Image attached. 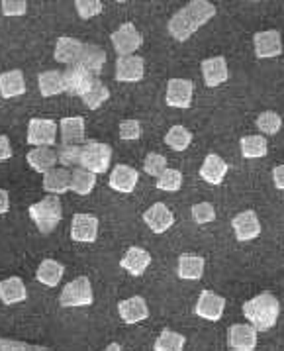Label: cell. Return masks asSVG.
I'll list each match as a JSON object with an SVG mask.
<instances>
[{
	"mask_svg": "<svg viewBox=\"0 0 284 351\" xmlns=\"http://www.w3.org/2000/svg\"><path fill=\"white\" fill-rule=\"evenodd\" d=\"M104 351H124V348H122L120 343H110V346H108Z\"/></svg>",
	"mask_w": 284,
	"mask_h": 351,
	"instance_id": "48",
	"label": "cell"
},
{
	"mask_svg": "<svg viewBox=\"0 0 284 351\" xmlns=\"http://www.w3.org/2000/svg\"><path fill=\"white\" fill-rule=\"evenodd\" d=\"M81 99H83V102H85L90 110H96L99 106H102L106 100L110 99V90L106 88V84L100 83V81H96V79H94V83L90 84V88L86 90Z\"/></svg>",
	"mask_w": 284,
	"mask_h": 351,
	"instance_id": "34",
	"label": "cell"
},
{
	"mask_svg": "<svg viewBox=\"0 0 284 351\" xmlns=\"http://www.w3.org/2000/svg\"><path fill=\"white\" fill-rule=\"evenodd\" d=\"M57 126L53 120L34 118L28 124V143L34 147H51L55 143Z\"/></svg>",
	"mask_w": 284,
	"mask_h": 351,
	"instance_id": "7",
	"label": "cell"
},
{
	"mask_svg": "<svg viewBox=\"0 0 284 351\" xmlns=\"http://www.w3.org/2000/svg\"><path fill=\"white\" fill-rule=\"evenodd\" d=\"M227 61L226 57H210L202 61V77L206 86H218V84L226 83L227 81Z\"/></svg>",
	"mask_w": 284,
	"mask_h": 351,
	"instance_id": "17",
	"label": "cell"
},
{
	"mask_svg": "<svg viewBox=\"0 0 284 351\" xmlns=\"http://www.w3.org/2000/svg\"><path fill=\"white\" fill-rule=\"evenodd\" d=\"M26 298H28V291H26V285L20 277H10L6 281H0V300L6 306L24 302Z\"/></svg>",
	"mask_w": 284,
	"mask_h": 351,
	"instance_id": "23",
	"label": "cell"
},
{
	"mask_svg": "<svg viewBox=\"0 0 284 351\" xmlns=\"http://www.w3.org/2000/svg\"><path fill=\"white\" fill-rule=\"evenodd\" d=\"M63 273H65V267L55 261V259H45L40 263V267L36 271V279L45 285V287H57L59 281H61V277H63Z\"/></svg>",
	"mask_w": 284,
	"mask_h": 351,
	"instance_id": "31",
	"label": "cell"
},
{
	"mask_svg": "<svg viewBox=\"0 0 284 351\" xmlns=\"http://www.w3.org/2000/svg\"><path fill=\"white\" fill-rule=\"evenodd\" d=\"M192 218L196 224H208V222L216 220V210L210 202H198L192 206Z\"/></svg>",
	"mask_w": 284,
	"mask_h": 351,
	"instance_id": "41",
	"label": "cell"
},
{
	"mask_svg": "<svg viewBox=\"0 0 284 351\" xmlns=\"http://www.w3.org/2000/svg\"><path fill=\"white\" fill-rule=\"evenodd\" d=\"M257 128L263 132V134H267V136H274V134H279L281 132V128H283V120H281V116L276 112H263L259 118H257Z\"/></svg>",
	"mask_w": 284,
	"mask_h": 351,
	"instance_id": "38",
	"label": "cell"
},
{
	"mask_svg": "<svg viewBox=\"0 0 284 351\" xmlns=\"http://www.w3.org/2000/svg\"><path fill=\"white\" fill-rule=\"evenodd\" d=\"M57 161L63 167H77V165H81V147L79 145H61L57 149Z\"/></svg>",
	"mask_w": 284,
	"mask_h": 351,
	"instance_id": "39",
	"label": "cell"
},
{
	"mask_svg": "<svg viewBox=\"0 0 284 351\" xmlns=\"http://www.w3.org/2000/svg\"><path fill=\"white\" fill-rule=\"evenodd\" d=\"M142 136V124L138 120H124L120 124V138L122 140H138Z\"/></svg>",
	"mask_w": 284,
	"mask_h": 351,
	"instance_id": "43",
	"label": "cell"
},
{
	"mask_svg": "<svg viewBox=\"0 0 284 351\" xmlns=\"http://www.w3.org/2000/svg\"><path fill=\"white\" fill-rule=\"evenodd\" d=\"M71 238L81 243H94L99 239V218L92 214H75L71 222Z\"/></svg>",
	"mask_w": 284,
	"mask_h": 351,
	"instance_id": "8",
	"label": "cell"
},
{
	"mask_svg": "<svg viewBox=\"0 0 284 351\" xmlns=\"http://www.w3.org/2000/svg\"><path fill=\"white\" fill-rule=\"evenodd\" d=\"M38 84H40V93L43 97H57V95L65 93L61 71H43L38 77Z\"/></svg>",
	"mask_w": 284,
	"mask_h": 351,
	"instance_id": "30",
	"label": "cell"
},
{
	"mask_svg": "<svg viewBox=\"0 0 284 351\" xmlns=\"http://www.w3.org/2000/svg\"><path fill=\"white\" fill-rule=\"evenodd\" d=\"M12 157V145L6 136H0V163Z\"/></svg>",
	"mask_w": 284,
	"mask_h": 351,
	"instance_id": "45",
	"label": "cell"
},
{
	"mask_svg": "<svg viewBox=\"0 0 284 351\" xmlns=\"http://www.w3.org/2000/svg\"><path fill=\"white\" fill-rule=\"evenodd\" d=\"M0 8L4 16H24L28 10V4L24 0H4Z\"/></svg>",
	"mask_w": 284,
	"mask_h": 351,
	"instance_id": "44",
	"label": "cell"
},
{
	"mask_svg": "<svg viewBox=\"0 0 284 351\" xmlns=\"http://www.w3.org/2000/svg\"><path fill=\"white\" fill-rule=\"evenodd\" d=\"M272 181L276 184V189H283L284 191V165L274 167V171H272Z\"/></svg>",
	"mask_w": 284,
	"mask_h": 351,
	"instance_id": "46",
	"label": "cell"
},
{
	"mask_svg": "<svg viewBox=\"0 0 284 351\" xmlns=\"http://www.w3.org/2000/svg\"><path fill=\"white\" fill-rule=\"evenodd\" d=\"M204 267H206L204 257H200V255H186L185 253V255L179 257V269H177V273H179L181 279L198 281V279H202V275H204Z\"/></svg>",
	"mask_w": 284,
	"mask_h": 351,
	"instance_id": "28",
	"label": "cell"
},
{
	"mask_svg": "<svg viewBox=\"0 0 284 351\" xmlns=\"http://www.w3.org/2000/svg\"><path fill=\"white\" fill-rule=\"evenodd\" d=\"M145 75V61L142 57H120L116 61V79L120 83H138Z\"/></svg>",
	"mask_w": 284,
	"mask_h": 351,
	"instance_id": "13",
	"label": "cell"
},
{
	"mask_svg": "<svg viewBox=\"0 0 284 351\" xmlns=\"http://www.w3.org/2000/svg\"><path fill=\"white\" fill-rule=\"evenodd\" d=\"M267 138L265 136H245L242 138V154L247 159H259L267 155Z\"/></svg>",
	"mask_w": 284,
	"mask_h": 351,
	"instance_id": "33",
	"label": "cell"
},
{
	"mask_svg": "<svg viewBox=\"0 0 284 351\" xmlns=\"http://www.w3.org/2000/svg\"><path fill=\"white\" fill-rule=\"evenodd\" d=\"M29 218L36 222L38 230L42 234H49L53 232L61 218H63V208H61V200L53 195H49L47 198H43L40 202L29 206Z\"/></svg>",
	"mask_w": 284,
	"mask_h": 351,
	"instance_id": "3",
	"label": "cell"
},
{
	"mask_svg": "<svg viewBox=\"0 0 284 351\" xmlns=\"http://www.w3.org/2000/svg\"><path fill=\"white\" fill-rule=\"evenodd\" d=\"M118 312H120V318L126 324L143 322L149 316L147 302H145V298H142V296H131L128 300H122L118 304Z\"/></svg>",
	"mask_w": 284,
	"mask_h": 351,
	"instance_id": "19",
	"label": "cell"
},
{
	"mask_svg": "<svg viewBox=\"0 0 284 351\" xmlns=\"http://www.w3.org/2000/svg\"><path fill=\"white\" fill-rule=\"evenodd\" d=\"M227 343L233 351H253L257 348V330L249 324H233L227 330Z\"/></svg>",
	"mask_w": 284,
	"mask_h": 351,
	"instance_id": "11",
	"label": "cell"
},
{
	"mask_svg": "<svg viewBox=\"0 0 284 351\" xmlns=\"http://www.w3.org/2000/svg\"><path fill=\"white\" fill-rule=\"evenodd\" d=\"M138 179H140V173L133 167H128V165H116L112 173H110V181H108V184L112 186L114 191H118V193L129 195V193H133V189H135V184H138Z\"/></svg>",
	"mask_w": 284,
	"mask_h": 351,
	"instance_id": "18",
	"label": "cell"
},
{
	"mask_svg": "<svg viewBox=\"0 0 284 351\" xmlns=\"http://www.w3.org/2000/svg\"><path fill=\"white\" fill-rule=\"evenodd\" d=\"M77 65H81L86 73H90L94 77V75L102 73L104 65H106V51L99 45H83V53H81V59Z\"/></svg>",
	"mask_w": 284,
	"mask_h": 351,
	"instance_id": "25",
	"label": "cell"
},
{
	"mask_svg": "<svg viewBox=\"0 0 284 351\" xmlns=\"http://www.w3.org/2000/svg\"><path fill=\"white\" fill-rule=\"evenodd\" d=\"M143 222L149 226L151 232L155 234H165L170 226L175 224V216L172 212L163 204V202H155L151 208H147L143 214Z\"/></svg>",
	"mask_w": 284,
	"mask_h": 351,
	"instance_id": "15",
	"label": "cell"
},
{
	"mask_svg": "<svg viewBox=\"0 0 284 351\" xmlns=\"http://www.w3.org/2000/svg\"><path fill=\"white\" fill-rule=\"evenodd\" d=\"M253 43H255V56L259 59H272L283 53V38L281 32L276 29L257 32Z\"/></svg>",
	"mask_w": 284,
	"mask_h": 351,
	"instance_id": "9",
	"label": "cell"
},
{
	"mask_svg": "<svg viewBox=\"0 0 284 351\" xmlns=\"http://www.w3.org/2000/svg\"><path fill=\"white\" fill-rule=\"evenodd\" d=\"M194 84L186 79H170L167 83V104L172 108H188L192 104Z\"/></svg>",
	"mask_w": 284,
	"mask_h": 351,
	"instance_id": "12",
	"label": "cell"
},
{
	"mask_svg": "<svg viewBox=\"0 0 284 351\" xmlns=\"http://www.w3.org/2000/svg\"><path fill=\"white\" fill-rule=\"evenodd\" d=\"M224 308H226V298L220 295H216L212 291H204L198 296V302H196V316L204 318V320H210V322H218L222 316H224Z\"/></svg>",
	"mask_w": 284,
	"mask_h": 351,
	"instance_id": "10",
	"label": "cell"
},
{
	"mask_svg": "<svg viewBox=\"0 0 284 351\" xmlns=\"http://www.w3.org/2000/svg\"><path fill=\"white\" fill-rule=\"evenodd\" d=\"M59 302H61V306H65V308L90 306V304L94 302L90 279H88V277H77L75 281L67 282L65 289L61 291Z\"/></svg>",
	"mask_w": 284,
	"mask_h": 351,
	"instance_id": "5",
	"label": "cell"
},
{
	"mask_svg": "<svg viewBox=\"0 0 284 351\" xmlns=\"http://www.w3.org/2000/svg\"><path fill=\"white\" fill-rule=\"evenodd\" d=\"M83 45L85 43L75 40V38H59L55 45L53 56L59 63H69V65H77L81 53H83Z\"/></svg>",
	"mask_w": 284,
	"mask_h": 351,
	"instance_id": "24",
	"label": "cell"
},
{
	"mask_svg": "<svg viewBox=\"0 0 284 351\" xmlns=\"http://www.w3.org/2000/svg\"><path fill=\"white\" fill-rule=\"evenodd\" d=\"M192 141V134L185 126H172L165 136V143L175 152H185Z\"/></svg>",
	"mask_w": 284,
	"mask_h": 351,
	"instance_id": "36",
	"label": "cell"
},
{
	"mask_svg": "<svg viewBox=\"0 0 284 351\" xmlns=\"http://www.w3.org/2000/svg\"><path fill=\"white\" fill-rule=\"evenodd\" d=\"M216 16V6L208 0H192L185 8H181L170 18L169 34L177 42H186L192 34H196L206 22Z\"/></svg>",
	"mask_w": 284,
	"mask_h": 351,
	"instance_id": "1",
	"label": "cell"
},
{
	"mask_svg": "<svg viewBox=\"0 0 284 351\" xmlns=\"http://www.w3.org/2000/svg\"><path fill=\"white\" fill-rule=\"evenodd\" d=\"M94 184H96V175L94 173H90V171H86L83 167H77L71 173V189L69 191L81 195V197H86V195L92 193Z\"/></svg>",
	"mask_w": 284,
	"mask_h": 351,
	"instance_id": "32",
	"label": "cell"
},
{
	"mask_svg": "<svg viewBox=\"0 0 284 351\" xmlns=\"http://www.w3.org/2000/svg\"><path fill=\"white\" fill-rule=\"evenodd\" d=\"M167 169V159L161 154H149L143 161V171L151 177H159Z\"/></svg>",
	"mask_w": 284,
	"mask_h": 351,
	"instance_id": "40",
	"label": "cell"
},
{
	"mask_svg": "<svg viewBox=\"0 0 284 351\" xmlns=\"http://www.w3.org/2000/svg\"><path fill=\"white\" fill-rule=\"evenodd\" d=\"M26 161H28V165L36 173H43L45 175L47 171H51V169L55 167L57 152H53L51 147H34L26 155Z\"/></svg>",
	"mask_w": 284,
	"mask_h": 351,
	"instance_id": "27",
	"label": "cell"
},
{
	"mask_svg": "<svg viewBox=\"0 0 284 351\" xmlns=\"http://www.w3.org/2000/svg\"><path fill=\"white\" fill-rule=\"evenodd\" d=\"M231 228H233L235 238L240 241L255 239L261 234V222H259V218H257V214L253 210H245L242 214H237L231 220Z\"/></svg>",
	"mask_w": 284,
	"mask_h": 351,
	"instance_id": "16",
	"label": "cell"
},
{
	"mask_svg": "<svg viewBox=\"0 0 284 351\" xmlns=\"http://www.w3.org/2000/svg\"><path fill=\"white\" fill-rule=\"evenodd\" d=\"M59 128H61L63 145H77V143L85 140V120L81 116L63 118Z\"/></svg>",
	"mask_w": 284,
	"mask_h": 351,
	"instance_id": "29",
	"label": "cell"
},
{
	"mask_svg": "<svg viewBox=\"0 0 284 351\" xmlns=\"http://www.w3.org/2000/svg\"><path fill=\"white\" fill-rule=\"evenodd\" d=\"M112 161V147L108 143H99V141H88L81 147V167L100 175L110 169Z\"/></svg>",
	"mask_w": 284,
	"mask_h": 351,
	"instance_id": "4",
	"label": "cell"
},
{
	"mask_svg": "<svg viewBox=\"0 0 284 351\" xmlns=\"http://www.w3.org/2000/svg\"><path fill=\"white\" fill-rule=\"evenodd\" d=\"M110 42H112L116 53L120 57H129L133 56L140 47H142V34L135 29L133 24H122L120 28L114 32L110 36Z\"/></svg>",
	"mask_w": 284,
	"mask_h": 351,
	"instance_id": "6",
	"label": "cell"
},
{
	"mask_svg": "<svg viewBox=\"0 0 284 351\" xmlns=\"http://www.w3.org/2000/svg\"><path fill=\"white\" fill-rule=\"evenodd\" d=\"M63 83H65V90L69 95L83 97L90 88V84L94 83V77L90 73H86L81 65H73L67 69V73H63Z\"/></svg>",
	"mask_w": 284,
	"mask_h": 351,
	"instance_id": "14",
	"label": "cell"
},
{
	"mask_svg": "<svg viewBox=\"0 0 284 351\" xmlns=\"http://www.w3.org/2000/svg\"><path fill=\"white\" fill-rule=\"evenodd\" d=\"M186 339L183 334H177L172 330H163L161 336L155 339V351H183Z\"/></svg>",
	"mask_w": 284,
	"mask_h": 351,
	"instance_id": "35",
	"label": "cell"
},
{
	"mask_svg": "<svg viewBox=\"0 0 284 351\" xmlns=\"http://www.w3.org/2000/svg\"><path fill=\"white\" fill-rule=\"evenodd\" d=\"M227 173V163L220 155L210 154L206 155L202 167H200V177L210 184H220L224 181Z\"/></svg>",
	"mask_w": 284,
	"mask_h": 351,
	"instance_id": "22",
	"label": "cell"
},
{
	"mask_svg": "<svg viewBox=\"0 0 284 351\" xmlns=\"http://www.w3.org/2000/svg\"><path fill=\"white\" fill-rule=\"evenodd\" d=\"M43 189L49 195H63L71 189V173L67 169H51L43 175Z\"/></svg>",
	"mask_w": 284,
	"mask_h": 351,
	"instance_id": "26",
	"label": "cell"
},
{
	"mask_svg": "<svg viewBox=\"0 0 284 351\" xmlns=\"http://www.w3.org/2000/svg\"><path fill=\"white\" fill-rule=\"evenodd\" d=\"M75 8L83 20H88V18L102 12V2H99V0H77Z\"/></svg>",
	"mask_w": 284,
	"mask_h": 351,
	"instance_id": "42",
	"label": "cell"
},
{
	"mask_svg": "<svg viewBox=\"0 0 284 351\" xmlns=\"http://www.w3.org/2000/svg\"><path fill=\"white\" fill-rule=\"evenodd\" d=\"M149 263H151V255L142 247H129L120 261L122 269H126L131 277H142L145 269L149 267Z\"/></svg>",
	"mask_w": 284,
	"mask_h": 351,
	"instance_id": "20",
	"label": "cell"
},
{
	"mask_svg": "<svg viewBox=\"0 0 284 351\" xmlns=\"http://www.w3.org/2000/svg\"><path fill=\"white\" fill-rule=\"evenodd\" d=\"M181 186H183V173L177 169H165L157 177V189H161L165 193H177Z\"/></svg>",
	"mask_w": 284,
	"mask_h": 351,
	"instance_id": "37",
	"label": "cell"
},
{
	"mask_svg": "<svg viewBox=\"0 0 284 351\" xmlns=\"http://www.w3.org/2000/svg\"><path fill=\"white\" fill-rule=\"evenodd\" d=\"M279 314H281V302L270 293H261L243 304V316L249 320V326H253L257 332L270 330L279 320Z\"/></svg>",
	"mask_w": 284,
	"mask_h": 351,
	"instance_id": "2",
	"label": "cell"
},
{
	"mask_svg": "<svg viewBox=\"0 0 284 351\" xmlns=\"http://www.w3.org/2000/svg\"><path fill=\"white\" fill-rule=\"evenodd\" d=\"M8 210H10V197L6 191L0 189V214H6Z\"/></svg>",
	"mask_w": 284,
	"mask_h": 351,
	"instance_id": "47",
	"label": "cell"
},
{
	"mask_svg": "<svg viewBox=\"0 0 284 351\" xmlns=\"http://www.w3.org/2000/svg\"><path fill=\"white\" fill-rule=\"evenodd\" d=\"M26 93V81L22 71H6L0 73V97L2 99H14Z\"/></svg>",
	"mask_w": 284,
	"mask_h": 351,
	"instance_id": "21",
	"label": "cell"
}]
</instances>
